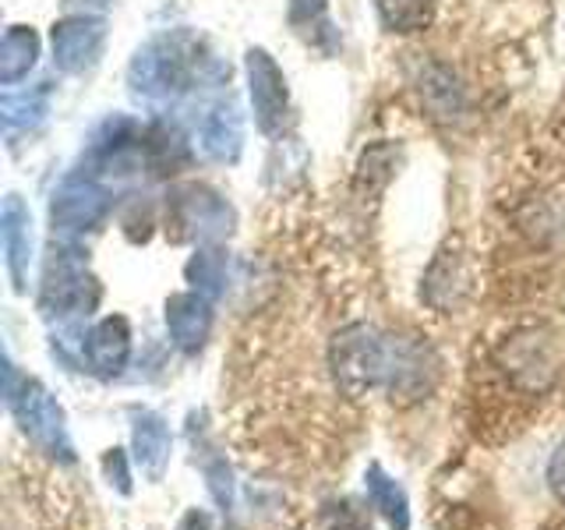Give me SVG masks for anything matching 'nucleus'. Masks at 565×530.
<instances>
[{"mask_svg": "<svg viewBox=\"0 0 565 530\" xmlns=\"http://www.w3.org/2000/svg\"><path fill=\"white\" fill-rule=\"evenodd\" d=\"M194 71H202V57H194L188 35H159L141 46L131 61V88L146 99H170L191 88Z\"/></svg>", "mask_w": 565, "mask_h": 530, "instance_id": "1", "label": "nucleus"}, {"mask_svg": "<svg viewBox=\"0 0 565 530\" xmlns=\"http://www.w3.org/2000/svg\"><path fill=\"white\" fill-rule=\"evenodd\" d=\"M329 368L335 389L350 400H361L388 379V340H382L371 326H347L332 340Z\"/></svg>", "mask_w": 565, "mask_h": 530, "instance_id": "2", "label": "nucleus"}, {"mask_svg": "<svg viewBox=\"0 0 565 530\" xmlns=\"http://www.w3.org/2000/svg\"><path fill=\"white\" fill-rule=\"evenodd\" d=\"M4 400H8L11 414L18 417V424H22L25 435L35 442V446H43L46 453L61 456V459H71L64 414H61L57 400H53L40 382L22 379L8 364V371H4Z\"/></svg>", "mask_w": 565, "mask_h": 530, "instance_id": "3", "label": "nucleus"}, {"mask_svg": "<svg viewBox=\"0 0 565 530\" xmlns=\"http://www.w3.org/2000/svg\"><path fill=\"white\" fill-rule=\"evenodd\" d=\"M499 368L505 379L520 389V393L541 396L555 385L558 379V350L552 336L544 332H520L502 343L499 350Z\"/></svg>", "mask_w": 565, "mask_h": 530, "instance_id": "4", "label": "nucleus"}, {"mask_svg": "<svg viewBox=\"0 0 565 530\" xmlns=\"http://www.w3.org/2000/svg\"><path fill=\"white\" fill-rule=\"evenodd\" d=\"M244 67H247V93H252L258 128L265 135H282V128H287V120H290V88L279 64L265 50L255 46V50H247Z\"/></svg>", "mask_w": 565, "mask_h": 530, "instance_id": "5", "label": "nucleus"}, {"mask_svg": "<svg viewBox=\"0 0 565 530\" xmlns=\"http://www.w3.org/2000/svg\"><path fill=\"white\" fill-rule=\"evenodd\" d=\"M106 212H110V194L93 177H75L67 181L57 194H53L50 216L53 230L61 234H85V230H96Z\"/></svg>", "mask_w": 565, "mask_h": 530, "instance_id": "6", "label": "nucleus"}, {"mask_svg": "<svg viewBox=\"0 0 565 530\" xmlns=\"http://www.w3.org/2000/svg\"><path fill=\"white\" fill-rule=\"evenodd\" d=\"M106 40V22L103 18H64V22L53 25L50 32V46H53V64H57L64 75H78V71L93 67L103 53Z\"/></svg>", "mask_w": 565, "mask_h": 530, "instance_id": "7", "label": "nucleus"}, {"mask_svg": "<svg viewBox=\"0 0 565 530\" xmlns=\"http://www.w3.org/2000/svg\"><path fill=\"white\" fill-rule=\"evenodd\" d=\"M173 223L184 226L191 237H223L234 226V209L216 191L188 184L173 194Z\"/></svg>", "mask_w": 565, "mask_h": 530, "instance_id": "8", "label": "nucleus"}, {"mask_svg": "<svg viewBox=\"0 0 565 530\" xmlns=\"http://www.w3.org/2000/svg\"><path fill=\"white\" fill-rule=\"evenodd\" d=\"M0 234H4V262L8 276L18 294H25L29 283V265H32V220L29 209L18 194L4 199V212H0Z\"/></svg>", "mask_w": 565, "mask_h": 530, "instance_id": "9", "label": "nucleus"}, {"mask_svg": "<svg viewBox=\"0 0 565 530\" xmlns=\"http://www.w3.org/2000/svg\"><path fill=\"white\" fill-rule=\"evenodd\" d=\"M167 329H170V340L194 353L202 350L209 340V329H212V297L191 290V294H173L167 300Z\"/></svg>", "mask_w": 565, "mask_h": 530, "instance_id": "10", "label": "nucleus"}, {"mask_svg": "<svg viewBox=\"0 0 565 530\" xmlns=\"http://www.w3.org/2000/svg\"><path fill=\"white\" fill-rule=\"evenodd\" d=\"M417 93H420V103L428 106V114L435 120H459L463 114V85L452 75L446 64H420L417 71Z\"/></svg>", "mask_w": 565, "mask_h": 530, "instance_id": "11", "label": "nucleus"}, {"mask_svg": "<svg viewBox=\"0 0 565 530\" xmlns=\"http://www.w3.org/2000/svg\"><path fill=\"white\" fill-rule=\"evenodd\" d=\"M128 353H131V329H128V318L110 315L88 332V343H85V358L93 364L99 375H117V371L128 364Z\"/></svg>", "mask_w": 565, "mask_h": 530, "instance_id": "12", "label": "nucleus"}, {"mask_svg": "<svg viewBox=\"0 0 565 530\" xmlns=\"http://www.w3.org/2000/svg\"><path fill=\"white\" fill-rule=\"evenodd\" d=\"M131 438H135V459L146 477L159 481L170 464V428L167 421L152 414V411H141L135 414V428H131Z\"/></svg>", "mask_w": 565, "mask_h": 530, "instance_id": "13", "label": "nucleus"}, {"mask_svg": "<svg viewBox=\"0 0 565 530\" xmlns=\"http://www.w3.org/2000/svg\"><path fill=\"white\" fill-rule=\"evenodd\" d=\"M241 141H244V120L237 114L234 103H220L202 124V149L220 159V163H234L241 156Z\"/></svg>", "mask_w": 565, "mask_h": 530, "instance_id": "14", "label": "nucleus"}, {"mask_svg": "<svg viewBox=\"0 0 565 530\" xmlns=\"http://www.w3.org/2000/svg\"><path fill=\"white\" fill-rule=\"evenodd\" d=\"M35 57H40V35L29 25H11L4 32V43H0V82L4 85H14L22 82Z\"/></svg>", "mask_w": 565, "mask_h": 530, "instance_id": "15", "label": "nucleus"}, {"mask_svg": "<svg viewBox=\"0 0 565 530\" xmlns=\"http://www.w3.org/2000/svg\"><path fill=\"white\" fill-rule=\"evenodd\" d=\"M364 485H367L371 506H375L382 517L388 520V527H393V530H406V527H411V502H406V491L379 464L367 467Z\"/></svg>", "mask_w": 565, "mask_h": 530, "instance_id": "16", "label": "nucleus"}, {"mask_svg": "<svg viewBox=\"0 0 565 530\" xmlns=\"http://www.w3.org/2000/svg\"><path fill=\"white\" fill-rule=\"evenodd\" d=\"M388 32H420L431 25L435 0H375Z\"/></svg>", "mask_w": 565, "mask_h": 530, "instance_id": "17", "label": "nucleus"}, {"mask_svg": "<svg viewBox=\"0 0 565 530\" xmlns=\"http://www.w3.org/2000/svg\"><path fill=\"white\" fill-rule=\"evenodd\" d=\"M188 279L194 283V290L205 297H220L226 290V255L220 247H202L188 262Z\"/></svg>", "mask_w": 565, "mask_h": 530, "instance_id": "18", "label": "nucleus"}, {"mask_svg": "<svg viewBox=\"0 0 565 530\" xmlns=\"http://www.w3.org/2000/svg\"><path fill=\"white\" fill-rule=\"evenodd\" d=\"M40 117H43V93L4 99V124L8 128H29V124H35Z\"/></svg>", "mask_w": 565, "mask_h": 530, "instance_id": "19", "label": "nucleus"}, {"mask_svg": "<svg viewBox=\"0 0 565 530\" xmlns=\"http://www.w3.org/2000/svg\"><path fill=\"white\" fill-rule=\"evenodd\" d=\"M290 22L294 29L308 32L311 35V25H326V0H290Z\"/></svg>", "mask_w": 565, "mask_h": 530, "instance_id": "20", "label": "nucleus"}, {"mask_svg": "<svg viewBox=\"0 0 565 530\" xmlns=\"http://www.w3.org/2000/svg\"><path fill=\"white\" fill-rule=\"evenodd\" d=\"M103 467H106V474H110V481L117 485V491H124V495L131 491V474H128V459H124V453H120V449H110V453H106Z\"/></svg>", "mask_w": 565, "mask_h": 530, "instance_id": "21", "label": "nucleus"}, {"mask_svg": "<svg viewBox=\"0 0 565 530\" xmlns=\"http://www.w3.org/2000/svg\"><path fill=\"white\" fill-rule=\"evenodd\" d=\"M547 485H552L555 499L565 506V442H562V446L555 449L552 464H547Z\"/></svg>", "mask_w": 565, "mask_h": 530, "instance_id": "22", "label": "nucleus"}, {"mask_svg": "<svg viewBox=\"0 0 565 530\" xmlns=\"http://www.w3.org/2000/svg\"><path fill=\"white\" fill-rule=\"evenodd\" d=\"M205 474H209V488H212V495H216V502L226 509L230 506V470H226V464L220 459V464H212Z\"/></svg>", "mask_w": 565, "mask_h": 530, "instance_id": "23", "label": "nucleus"}, {"mask_svg": "<svg viewBox=\"0 0 565 530\" xmlns=\"http://www.w3.org/2000/svg\"><path fill=\"white\" fill-rule=\"evenodd\" d=\"M177 530H212V523H209V517H205L202 509H191L188 517L181 520V527H177Z\"/></svg>", "mask_w": 565, "mask_h": 530, "instance_id": "24", "label": "nucleus"}]
</instances>
